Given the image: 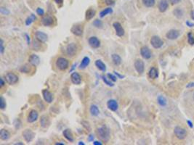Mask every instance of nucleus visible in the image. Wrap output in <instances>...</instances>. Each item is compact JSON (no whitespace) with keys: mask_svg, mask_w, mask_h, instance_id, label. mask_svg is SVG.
Masks as SVG:
<instances>
[{"mask_svg":"<svg viewBox=\"0 0 194 145\" xmlns=\"http://www.w3.org/2000/svg\"><path fill=\"white\" fill-rule=\"evenodd\" d=\"M98 137L103 141H108L110 139V130L106 125H102L97 128Z\"/></svg>","mask_w":194,"mask_h":145,"instance_id":"1","label":"nucleus"},{"mask_svg":"<svg viewBox=\"0 0 194 145\" xmlns=\"http://www.w3.org/2000/svg\"><path fill=\"white\" fill-rule=\"evenodd\" d=\"M55 65H56V67L59 70H66V69L68 68V66H69V62L66 58L60 57H58L56 60Z\"/></svg>","mask_w":194,"mask_h":145,"instance_id":"2","label":"nucleus"},{"mask_svg":"<svg viewBox=\"0 0 194 145\" xmlns=\"http://www.w3.org/2000/svg\"><path fill=\"white\" fill-rule=\"evenodd\" d=\"M5 81L10 85H14L18 81V76L13 72H8L4 76Z\"/></svg>","mask_w":194,"mask_h":145,"instance_id":"3","label":"nucleus"},{"mask_svg":"<svg viewBox=\"0 0 194 145\" xmlns=\"http://www.w3.org/2000/svg\"><path fill=\"white\" fill-rule=\"evenodd\" d=\"M150 44L152 45V47L155 48V49H159L161 48L163 44H164V41H162L160 37L157 36H154L151 37L150 39Z\"/></svg>","mask_w":194,"mask_h":145,"instance_id":"4","label":"nucleus"},{"mask_svg":"<svg viewBox=\"0 0 194 145\" xmlns=\"http://www.w3.org/2000/svg\"><path fill=\"white\" fill-rule=\"evenodd\" d=\"M174 133L175 134L176 137L179 139H184L187 136V130L182 127L177 126L175 128Z\"/></svg>","mask_w":194,"mask_h":145,"instance_id":"5","label":"nucleus"},{"mask_svg":"<svg viewBox=\"0 0 194 145\" xmlns=\"http://www.w3.org/2000/svg\"><path fill=\"white\" fill-rule=\"evenodd\" d=\"M113 26H114L115 31H116V34L119 37H122L124 35L125 31L124 28L122 27V25H121L120 23L119 22H114L113 23Z\"/></svg>","mask_w":194,"mask_h":145,"instance_id":"6","label":"nucleus"},{"mask_svg":"<svg viewBox=\"0 0 194 145\" xmlns=\"http://www.w3.org/2000/svg\"><path fill=\"white\" fill-rule=\"evenodd\" d=\"M77 46L75 43L69 44L66 47V53L69 57H73L77 54Z\"/></svg>","mask_w":194,"mask_h":145,"instance_id":"7","label":"nucleus"},{"mask_svg":"<svg viewBox=\"0 0 194 145\" xmlns=\"http://www.w3.org/2000/svg\"><path fill=\"white\" fill-rule=\"evenodd\" d=\"M23 136L26 142H31L35 136V134L31 129H26L23 132Z\"/></svg>","mask_w":194,"mask_h":145,"instance_id":"8","label":"nucleus"},{"mask_svg":"<svg viewBox=\"0 0 194 145\" xmlns=\"http://www.w3.org/2000/svg\"><path fill=\"white\" fill-rule=\"evenodd\" d=\"M88 43L92 48L98 49L100 46V41L96 36H92L88 40Z\"/></svg>","mask_w":194,"mask_h":145,"instance_id":"9","label":"nucleus"},{"mask_svg":"<svg viewBox=\"0 0 194 145\" xmlns=\"http://www.w3.org/2000/svg\"><path fill=\"white\" fill-rule=\"evenodd\" d=\"M71 33L75 36H81L83 34V26L81 25H74L71 28Z\"/></svg>","mask_w":194,"mask_h":145,"instance_id":"10","label":"nucleus"},{"mask_svg":"<svg viewBox=\"0 0 194 145\" xmlns=\"http://www.w3.org/2000/svg\"><path fill=\"white\" fill-rule=\"evenodd\" d=\"M135 68L137 70V72L141 74L144 72L145 70V65H144V62L142 60H137L135 62Z\"/></svg>","mask_w":194,"mask_h":145,"instance_id":"11","label":"nucleus"},{"mask_svg":"<svg viewBox=\"0 0 194 145\" xmlns=\"http://www.w3.org/2000/svg\"><path fill=\"white\" fill-rule=\"evenodd\" d=\"M140 54L146 60L150 59L151 57V56H152V54H151L150 49L148 47H146V46L141 47V49H140Z\"/></svg>","mask_w":194,"mask_h":145,"instance_id":"12","label":"nucleus"},{"mask_svg":"<svg viewBox=\"0 0 194 145\" xmlns=\"http://www.w3.org/2000/svg\"><path fill=\"white\" fill-rule=\"evenodd\" d=\"M179 35H180V34H179V31L175 30V29H172V30H170V31H169L167 33L166 36H167V38L169 40H175L179 37Z\"/></svg>","mask_w":194,"mask_h":145,"instance_id":"13","label":"nucleus"},{"mask_svg":"<svg viewBox=\"0 0 194 145\" xmlns=\"http://www.w3.org/2000/svg\"><path fill=\"white\" fill-rule=\"evenodd\" d=\"M38 118H39V113H38V112H37V110H32L30 111L29 114L28 115L27 121L30 123H33V122H35L38 119Z\"/></svg>","mask_w":194,"mask_h":145,"instance_id":"14","label":"nucleus"},{"mask_svg":"<svg viewBox=\"0 0 194 145\" xmlns=\"http://www.w3.org/2000/svg\"><path fill=\"white\" fill-rule=\"evenodd\" d=\"M37 39L41 43H46L48 40V36L42 31H37L35 33Z\"/></svg>","mask_w":194,"mask_h":145,"instance_id":"15","label":"nucleus"},{"mask_svg":"<svg viewBox=\"0 0 194 145\" xmlns=\"http://www.w3.org/2000/svg\"><path fill=\"white\" fill-rule=\"evenodd\" d=\"M42 96L44 97V101L47 103H51L53 100V94L47 89H44L42 91Z\"/></svg>","mask_w":194,"mask_h":145,"instance_id":"16","label":"nucleus"},{"mask_svg":"<svg viewBox=\"0 0 194 145\" xmlns=\"http://www.w3.org/2000/svg\"><path fill=\"white\" fill-rule=\"evenodd\" d=\"M71 82L75 85H79L81 83V76L77 72H73L71 75Z\"/></svg>","mask_w":194,"mask_h":145,"instance_id":"17","label":"nucleus"},{"mask_svg":"<svg viewBox=\"0 0 194 145\" xmlns=\"http://www.w3.org/2000/svg\"><path fill=\"white\" fill-rule=\"evenodd\" d=\"M29 62L31 65H32L33 66H37L39 65V64L40 63V58L37 55V54H31L29 58Z\"/></svg>","mask_w":194,"mask_h":145,"instance_id":"18","label":"nucleus"},{"mask_svg":"<svg viewBox=\"0 0 194 145\" xmlns=\"http://www.w3.org/2000/svg\"><path fill=\"white\" fill-rule=\"evenodd\" d=\"M107 107L111 111L116 112L119 108V104L116 100L114 99H110L107 102Z\"/></svg>","mask_w":194,"mask_h":145,"instance_id":"19","label":"nucleus"},{"mask_svg":"<svg viewBox=\"0 0 194 145\" xmlns=\"http://www.w3.org/2000/svg\"><path fill=\"white\" fill-rule=\"evenodd\" d=\"M53 22H54L53 18L50 15L44 16V18L41 19V23L45 26H51L52 25H53Z\"/></svg>","mask_w":194,"mask_h":145,"instance_id":"20","label":"nucleus"},{"mask_svg":"<svg viewBox=\"0 0 194 145\" xmlns=\"http://www.w3.org/2000/svg\"><path fill=\"white\" fill-rule=\"evenodd\" d=\"M169 4L167 0H161L158 3V10L161 12H164L167 10Z\"/></svg>","mask_w":194,"mask_h":145,"instance_id":"21","label":"nucleus"},{"mask_svg":"<svg viewBox=\"0 0 194 145\" xmlns=\"http://www.w3.org/2000/svg\"><path fill=\"white\" fill-rule=\"evenodd\" d=\"M63 134L64 137L66 138L68 141H69L70 142H73L74 141L73 134H72V132L71 131L70 129H66V130H63Z\"/></svg>","mask_w":194,"mask_h":145,"instance_id":"22","label":"nucleus"},{"mask_svg":"<svg viewBox=\"0 0 194 145\" xmlns=\"http://www.w3.org/2000/svg\"><path fill=\"white\" fill-rule=\"evenodd\" d=\"M148 76L151 79H156L158 77V70L156 68H151L148 71Z\"/></svg>","mask_w":194,"mask_h":145,"instance_id":"23","label":"nucleus"},{"mask_svg":"<svg viewBox=\"0 0 194 145\" xmlns=\"http://www.w3.org/2000/svg\"><path fill=\"white\" fill-rule=\"evenodd\" d=\"M89 63H90V59H89V57H84L83 58V60H81V62L79 68L80 69V70H84V69H85L87 67L88 65H89Z\"/></svg>","mask_w":194,"mask_h":145,"instance_id":"24","label":"nucleus"},{"mask_svg":"<svg viewBox=\"0 0 194 145\" xmlns=\"http://www.w3.org/2000/svg\"><path fill=\"white\" fill-rule=\"evenodd\" d=\"M10 137V134L7 130L2 129L0 131V139L3 141H7Z\"/></svg>","mask_w":194,"mask_h":145,"instance_id":"25","label":"nucleus"},{"mask_svg":"<svg viewBox=\"0 0 194 145\" xmlns=\"http://www.w3.org/2000/svg\"><path fill=\"white\" fill-rule=\"evenodd\" d=\"M95 65H96V67L98 68L100 70H101L103 72H106V65L104 64V62L102 60H96L95 61Z\"/></svg>","mask_w":194,"mask_h":145,"instance_id":"26","label":"nucleus"},{"mask_svg":"<svg viewBox=\"0 0 194 145\" xmlns=\"http://www.w3.org/2000/svg\"><path fill=\"white\" fill-rule=\"evenodd\" d=\"M40 124L41 126L43 128H46L47 126H49L50 124V119L47 115H43L41 116L40 119Z\"/></svg>","mask_w":194,"mask_h":145,"instance_id":"27","label":"nucleus"},{"mask_svg":"<svg viewBox=\"0 0 194 145\" xmlns=\"http://www.w3.org/2000/svg\"><path fill=\"white\" fill-rule=\"evenodd\" d=\"M111 59H112V61H113V62H114V64L115 65H121V57L119 55V54H112V56H111Z\"/></svg>","mask_w":194,"mask_h":145,"instance_id":"28","label":"nucleus"},{"mask_svg":"<svg viewBox=\"0 0 194 145\" xmlns=\"http://www.w3.org/2000/svg\"><path fill=\"white\" fill-rule=\"evenodd\" d=\"M157 101L158 105L161 106V107H165V106H167V99L164 96H162V95H159L158 97Z\"/></svg>","mask_w":194,"mask_h":145,"instance_id":"29","label":"nucleus"},{"mask_svg":"<svg viewBox=\"0 0 194 145\" xmlns=\"http://www.w3.org/2000/svg\"><path fill=\"white\" fill-rule=\"evenodd\" d=\"M95 10H92V9H89V10H88L86 12V15H85V18H86V20H91L92 18L95 17Z\"/></svg>","mask_w":194,"mask_h":145,"instance_id":"30","label":"nucleus"},{"mask_svg":"<svg viewBox=\"0 0 194 145\" xmlns=\"http://www.w3.org/2000/svg\"><path fill=\"white\" fill-rule=\"evenodd\" d=\"M89 111H90V113H91L92 115L93 116H98L100 114L99 108L98 107V106H96L95 105H91L90 109H89Z\"/></svg>","mask_w":194,"mask_h":145,"instance_id":"31","label":"nucleus"},{"mask_svg":"<svg viewBox=\"0 0 194 145\" xmlns=\"http://www.w3.org/2000/svg\"><path fill=\"white\" fill-rule=\"evenodd\" d=\"M112 12H113V10L111 8H110V7H108V8H106V9H105V10H103V11L100 12V18H104L105 16H106V15L109 14H111Z\"/></svg>","mask_w":194,"mask_h":145,"instance_id":"32","label":"nucleus"},{"mask_svg":"<svg viewBox=\"0 0 194 145\" xmlns=\"http://www.w3.org/2000/svg\"><path fill=\"white\" fill-rule=\"evenodd\" d=\"M36 19H37L36 16H35L33 14H31V15H30L29 17V18L26 19V25H30L33 21H35V20H36Z\"/></svg>","mask_w":194,"mask_h":145,"instance_id":"33","label":"nucleus"},{"mask_svg":"<svg viewBox=\"0 0 194 145\" xmlns=\"http://www.w3.org/2000/svg\"><path fill=\"white\" fill-rule=\"evenodd\" d=\"M143 4L147 7H152L155 5V0H143Z\"/></svg>","mask_w":194,"mask_h":145,"instance_id":"34","label":"nucleus"},{"mask_svg":"<svg viewBox=\"0 0 194 145\" xmlns=\"http://www.w3.org/2000/svg\"><path fill=\"white\" fill-rule=\"evenodd\" d=\"M92 25H94L95 27H96V28H103V22L101 21L100 20L96 19V20H95L93 21Z\"/></svg>","mask_w":194,"mask_h":145,"instance_id":"35","label":"nucleus"},{"mask_svg":"<svg viewBox=\"0 0 194 145\" xmlns=\"http://www.w3.org/2000/svg\"><path fill=\"white\" fill-rule=\"evenodd\" d=\"M188 42L190 45L194 44V34L193 33H188Z\"/></svg>","mask_w":194,"mask_h":145,"instance_id":"36","label":"nucleus"},{"mask_svg":"<svg viewBox=\"0 0 194 145\" xmlns=\"http://www.w3.org/2000/svg\"><path fill=\"white\" fill-rule=\"evenodd\" d=\"M102 78H103V81H104V83H106V85H108V86H114V84L111 81H110L108 78H107L106 76H102Z\"/></svg>","mask_w":194,"mask_h":145,"instance_id":"37","label":"nucleus"},{"mask_svg":"<svg viewBox=\"0 0 194 145\" xmlns=\"http://www.w3.org/2000/svg\"><path fill=\"white\" fill-rule=\"evenodd\" d=\"M174 15H175L176 17L177 18H182L183 17V11L181 10L179 8H177L176 10H174Z\"/></svg>","mask_w":194,"mask_h":145,"instance_id":"38","label":"nucleus"},{"mask_svg":"<svg viewBox=\"0 0 194 145\" xmlns=\"http://www.w3.org/2000/svg\"><path fill=\"white\" fill-rule=\"evenodd\" d=\"M10 10L7 8H5V7H1L0 8V13L3 15H8L10 14Z\"/></svg>","mask_w":194,"mask_h":145,"instance_id":"39","label":"nucleus"},{"mask_svg":"<svg viewBox=\"0 0 194 145\" xmlns=\"http://www.w3.org/2000/svg\"><path fill=\"white\" fill-rule=\"evenodd\" d=\"M0 107L2 110H4L6 107V102L4 100L3 97H1V101H0Z\"/></svg>","mask_w":194,"mask_h":145,"instance_id":"40","label":"nucleus"},{"mask_svg":"<svg viewBox=\"0 0 194 145\" xmlns=\"http://www.w3.org/2000/svg\"><path fill=\"white\" fill-rule=\"evenodd\" d=\"M107 76L108 77V78L110 80V81H112L113 82H116V81H117V77L116 76H114L113 74H110V73H108L107 74Z\"/></svg>","mask_w":194,"mask_h":145,"instance_id":"41","label":"nucleus"},{"mask_svg":"<svg viewBox=\"0 0 194 145\" xmlns=\"http://www.w3.org/2000/svg\"><path fill=\"white\" fill-rule=\"evenodd\" d=\"M37 13L39 15H40V16H43L44 15V11L43 9L39 7V8H37Z\"/></svg>","mask_w":194,"mask_h":145,"instance_id":"42","label":"nucleus"},{"mask_svg":"<svg viewBox=\"0 0 194 145\" xmlns=\"http://www.w3.org/2000/svg\"><path fill=\"white\" fill-rule=\"evenodd\" d=\"M1 48H0V52H1V54H2L4 53V41H3V40L1 39Z\"/></svg>","mask_w":194,"mask_h":145,"instance_id":"43","label":"nucleus"},{"mask_svg":"<svg viewBox=\"0 0 194 145\" xmlns=\"http://www.w3.org/2000/svg\"><path fill=\"white\" fill-rule=\"evenodd\" d=\"M114 73H115V75L116 76V77H117L118 78H121V79H122V78H124V76H122V75H120L119 73L118 72H116V71H114Z\"/></svg>","mask_w":194,"mask_h":145,"instance_id":"44","label":"nucleus"},{"mask_svg":"<svg viewBox=\"0 0 194 145\" xmlns=\"http://www.w3.org/2000/svg\"><path fill=\"white\" fill-rule=\"evenodd\" d=\"M182 0H169L170 3L172 4H178L179 2H180Z\"/></svg>","mask_w":194,"mask_h":145,"instance_id":"45","label":"nucleus"},{"mask_svg":"<svg viewBox=\"0 0 194 145\" xmlns=\"http://www.w3.org/2000/svg\"><path fill=\"white\" fill-rule=\"evenodd\" d=\"M186 25L188 26V27H190V28H192V27H194V23H191L190 21H186Z\"/></svg>","mask_w":194,"mask_h":145,"instance_id":"46","label":"nucleus"},{"mask_svg":"<svg viewBox=\"0 0 194 145\" xmlns=\"http://www.w3.org/2000/svg\"><path fill=\"white\" fill-rule=\"evenodd\" d=\"M106 3L108 5H112V4H114V0H106Z\"/></svg>","mask_w":194,"mask_h":145,"instance_id":"47","label":"nucleus"},{"mask_svg":"<svg viewBox=\"0 0 194 145\" xmlns=\"http://www.w3.org/2000/svg\"><path fill=\"white\" fill-rule=\"evenodd\" d=\"M94 139H95L94 136H93L92 134H90V135H89V136H88V141H93Z\"/></svg>","mask_w":194,"mask_h":145,"instance_id":"48","label":"nucleus"},{"mask_svg":"<svg viewBox=\"0 0 194 145\" xmlns=\"http://www.w3.org/2000/svg\"><path fill=\"white\" fill-rule=\"evenodd\" d=\"M187 88H193L194 87V82H191V83H188V85L186 86Z\"/></svg>","mask_w":194,"mask_h":145,"instance_id":"49","label":"nucleus"},{"mask_svg":"<svg viewBox=\"0 0 194 145\" xmlns=\"http://www.w3.org/2000/svg\"><path fill=\"white\" fill-rule=\"evenodd\" d=\"M187 123H188V125L189 126L190 128H193V123H192L190 120H187Z\"/></svg>","mask_w":194,"mask_h":145,"instance_id":"50","label":"nucleus"},{"mask_svg":"<svg viewBox=\"0 0 194 145\" xmlns=\"http://www.w3.org/2000/svg\"><path fill=\"white\" fill-rule=\"evenodd\" d=\"M25 36H26L27 43H28V44H31V42H30V36H29L28 34H25Z\"/></svg>","mask_w":194,"mask_h":145,"instance_id":"51","label":"nucleus"},{"mask_svg":"<svg viewBox=\"0 0 194 145\" xmlns=\"http://www.w3.org/2000/svg\"><path fill=\"white\" fill-rule=\"evenodd\" d=\"M0 81H1V83H0L1 85H0V87H1V88H2V87L4 86V81H3V78H0Z\"/></svg>","mask_w":194,"mask_h":145,"instance_id":"52","label":"nucleus"},{"mask_svg":"<svg viewBox=\"0 0 194 145\" xmlns=\"http://www.w3.org/2000/svg\"><path fill=\"white\" fill-rule=\"evenodd\" d=\"M93 144H95V145H102V143L101 142H100V141H95L93 142Z\"/></svg>","mask_w":194,"mask_h":145,"instance_id":"53","label":"nucleus"},{"mask_svg":"<svg viewBox=\"0 0 194 145\" xmlns=\"http://www.w3.org/2000/svg\"><path fill=\"white\" fill-rule=\"evenodd\" d=\"M190 17L192 18V20H194V10L191 11V12H190Z\"/></svg>","mask_w":194,"mask_h":145,"instance_id":"54","label":"nucleus"},{"mask_svg":"<svg viewBox=\"0 0 194 145\" xmlns=\"http://www.w3.org/2000/svg\"><path fill=\"white\" fill-rule=\"evenodd\" d=\"M55 2L57 4H62L63 3V0H55Z\"/></svg>","mask_w":194,"mask_h":145,"instance_id":"55","label":"nucleus"},{"mask_svg":"<svg viewBox=\"0 0 194 145\" xmlns=\"http://www.w3.org/2000/svg\"><path fill=\"white\" fill-rule=\"evenodd\" d=\"M75 66H77V63H76V64H74V65H73V66H72V68L71 69V71H72L73 69L75 68Z\"/></svg>","mask_w":194,"mask_h":145,"instance_id":"56","label":"nucleus"},{"mask_svg":"<svg viewBox=\"0 0 194 145\" xmlns=\"http://www.w3.org/2000/svg\"><path fill=\"white\" fill-rule=\"evenodd\" d=\"M78 144H79V145H81H81H84V143H83L82 141H79V142L78 143Z\"/></svg>","mask_w":194,"mask_h":145,"instance_id":"57","label":"nucleus"},{"mask_svg":"<svg viewBox=\"0 0 194 145\" xmlns=\"http://www.w3.org/2000/svg\"><path fill=\"white\" fill-rule=\"evenodd\" d=\"M56 144H65V143H56Z\"/></svg>","mask_w":194,"mask_h":145,"instance_id":"58","label":"nucleus"},{"mask_svg":"<svg viewBox=\"0 0 194 145\" xmlns=\"http://www.w3.org/2000/svg\"><path fill=\"white\" fill-rule=\"evenodd\" d=\"M193 99H194V94H193Z\"/></svg>","mask_w":194,"mask_h":145,"instance_id":"59","label":"nucleus"}]
</instances>
